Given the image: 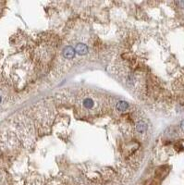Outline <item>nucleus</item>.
Here are the masks:
<instances>
[{"label": "nucleus", "instance_id": "obj_1", "mask_svg": "<svg viewBox=\"0 0 184 185\" xmlns=\"http://www.w3.org/2000/svg\"><path fill=\"white\" fill-rule=\"evenodd\" d=\"M82 110L94 111L96 110V102L93 96H84L81 101Z\"/></svg>", "mask_w": 184, "mask_h": 185}, {"label": "nucleus", "instance_id": "obj_2", "mask_svg": "<svg viewBox=\"0 0 184 185\" xmlns=\"http://www.w3.org/2000/svg\"><path fill=\"white\" fill-rule=\"evenodd\" d=\"M75 49L72 47V46H67L65 47V49L63 50V56L65 58H68V59H71L75 57Z\"/></svg>", "mask_w": 184, "mask_h": 185}, {"label": "nucleus", "instance_id": "obj_3", "mask_svg": "<svg viewBox=\"0 0 184 185\" xmlns=\"http://www.w3.org/2000/svg\"><path fill=\"white\" fill-rule=\"evenodd\" d=\"M75 51L79 55L82 56V55H85L88 53V47H87V45L84 44H78L75 47Z\"/></svg>", "mask_w": 184, "mask_h": 185}, {"label": "nucleus", "instance_id": "obj_4", "mask_svg": "<svg viewBox=\"0 0 184 185\" xmlns=\"http://www.w3.org/2000/svg\"><path fill=\"white\" fill-rule=\"evenodd\" d=\"M128 109H129V104L126 101H119L117 104V109L120 112L127 111Z\"/></svg>", "mask_w": 184, "mask_h": 185}, {"label": "nucleus", "instance_id": "obj_5", "mask_svg": "<svg viewBox=\"0 0 184 185\" xmlns=\"http://www.w3.org/2000/svg\"><path fill=\"white\" fill-rule=\"evenodd\" d=\"M136 130H137V131H139V132H141V133L145 132L146 130H147V125H146V123H144V121L138 122V123H137V125H136Z\"/></svg>", "mask_w": 184, "mask_h": 185}, {"label": "nucleus", "instance_id": "obj_6", "mask_svg": "<svg viewBox=\"0 0 184 185\" xmlns=\"http://www.w3.org/2000/svg\"><path fill=\"white\" fill-rule=\"evenodd\" d=\"M180 127H181L182 131H184V120H182V121H181V123H180Z\"/></svg>", "mask_w": 184, "mask_h": 185}, {"label": "nucleus", "instance_id": "obj_7", "mask_svg": "<svg viewBox=\"0 0 184 185\" xmlns=\"http://www.w3.org/2000/svg\"><path fill=\"white\" fill-rule=\"evenodd\" d=\"M1 101H2V97L0 96V103H1Z\"/></svg>", "mask_w": 184, "mask_h": 185}]
</instances>
